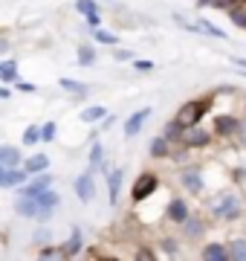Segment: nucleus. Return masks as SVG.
Returning <instances> with one entry per match:
<instances>
[{
	"instance_id": "obj_32",
	"label": "nucleus",
	"mask_w": 246,
	"mask_h": 261,
	"mask_svg": "<svg viewBox=\"0 0 246 261\" xmlns=\"http://www.w3.org/2000/svg\"><path fill=\"white\" fill-rule=\"evenodd\" d=\"M226 12H229V18L235 20L237 27H240V29H246V12L240 9V6H232V9H226Z\"/></svg>"
},
{
	"instance_id": "obj_37",
	"label": "nucleus",
	"mask_w": 246,
	"mask_h": 261,
	"mask_svg": "<svg viewBox=\"0 0 246 261\" xmlns=\"http://www.w3.org/2000/svg\"><path fill=\"white\" fill-rule=\"evenodd\" d=\"M235 134H237V142H240V145L246 148V119L240 122V125H237V130H235Z\"/></svg>"
},
{
	"instance_id": "obj_18",
	"label": "nucleus",
	"mask_w": 246,
	"mask_h": 261,
	"mask_svg": "<svg viewBox=\"0 0 246 261\" xmlns=\"http://www.w3.org/2000/svg\"><path fill=\"white\" fill-rule=\"evenodd\" d=\"M237 125H240V119H237V116H229V113H223V116H218V119H214V130H218L220 137L235 134Z\"/></svg>"
},
{
	"instance_id": "obj_6",
	"label": "nucleus",
	"mask_w": 246,
	"mask_h": 261,
	"mask_svg": "<svg viewBox=\"0 0 246 261\" xmlns=\"http://www.w3.org/2000/svg\"><path fill=\"white\" fill-rule=\"evenodd\" d=\"M151 108H142V111H136V113H131V116H128V119H125V140H133V137H136V134H139V130L145 128V122L151 119Z\"/></svg>"
},
{
	"instance_id": "obj_41",
	"label": "nucleus",
	"mask_w": 246,
	"mask_h": 261,
	"mask_svg": "<svg viewBox=\"0 0 246 261\" xmlns=\"http://www.w3.org/2000/svg\"><path fill=\"white\" fill-rule=\"evenodd\" d=\"M110 125H113V116L107 113V116H104V119H102V125H99V130H107V128H110Z\"/></svg>"
},
{
	"instance_id": "obj_20",
	"label": "nucleus",
	"mask_w": 246,
	"mask_h": 261,
	"mask_svg": "<svg viewBox=\"0 0 246 261\" xmlns=\"http://www.w3.org/2000/svg\"><path fill=\"white\" fill-rule=\"evenodd\" d=\"M23 168H26L29 174H38V171H47L49 168V157L47 154H32V157L23 160Z\"/></svg>"
},
{
	"instance_id": "obj_44",
	"label": "nucleus",
	"mask_w": 246,
	"mask_h": 261,
	"mask_svg": "<svg viewBox=\"0 0 246 261\" xmlns=\"http://www.w3.org/2000/svg\"><path fill=\"white\" fill-rule=\"evenodd\" d=\"M12 96V90H9V84H3V87H0V99H9Z\"/></svg>"
},
{
	"instance_id": "obj_7",
	"label": "nucleus",
	"mask_w": 246,
	"mask_h": 261,
	"mask_svg": "<svg viewBox=\"0 0 246 261\" xmlns=\"http://www.w3.org/2000/svg\"><path fill=\"white\" fill-rule=\"evenodd\" d=\"M52 186V174L47 171H38V174H32V180H26L23 186H18V195H38V192H44V189Z\"/></svg>"
},
{
	"instance_id": "obj_34",
	"label": "nucleus",
	"mask_w": 246,
	"mask_h": 261,
	"mask_svg": "<svg viewBox=\"0 0 246 261\" xmlns=\"http://www.w3.org/2000/svg\"><path fill=\"white\" fill-rule=\"evenodd\" d=\"M55 128H58L55 122H47V125H41V140H44V142H52V140H55Z\"/></svg>"
},
{
	"instance_id": "obj_29",
	"label": "nucleus",
	"mask_w": 246,
	"mask_h": 261,
	"mask_svg": "<svg viewBox=\"0 0 246 261\" xmlns=\"http://www.w3.org/2000/svg\"><path fill=\"white\" fill-rule=\"evenodd\" d=\"M93 41H96V44H107V47H116V44H119V35H113L110 29H99V27H96Z\"/></svg>"
},
{
	"instance_id": "obj_38",
	"label": "nucleus",
	"mask_w": 246,
	"mask_h": 261,
	"mask_svg": "<svg viewBox=\"0 0 246 261\" xmlns=\"http://www.w3.org/2000/svg\"><path fill=\"white\" fill-rule=\"evenodd\" d=\"M133 67H136L139 73H148V70H153V61H133Z\"/></svg>"
},
{
	"instance_id": "obj_10",
	"label": "nucleus",
	"mask_w": 246,
	"mask_h": 261,
	"mask_svg": "<svg viewBox=\"0 0 246 261\" xmlns=\"http://www.w3.org/2000/svg\"><path fill=\"white\" fill-rule=\"evenodd\" d=\"M165 215H168V221L171 224H186V221H189V203H186V200H182V197H171L168 200V209H165Z\"/></svg>"
},
{
	"instance_id": "obj_24",
	"label": "nucleus",
	"mask_w": 246,
	"mask_h": 261,
	"mask_svg": "<svg viewBox=\"0 0 246 261\" xmlns=\"http://www.w3.org/2000/svg\"><path fill=\"white\" fill-rule=\"evenodd\" d=\"M148 151H151V157H157V160L168 157V154H171V151H168V140H165V137H153L151 145H148Z\"/></svg>"
},
{
	"instance_id": "obj_15",
	"label": "nucleus",
	"mask_w": 246,
	"mask_h": 261,
	"mask_svg": "<svg viewBox=\"0 0 246 261\" xmlns=\"http://www.w3.org/2000/svg\"><path fill=\"white\" fill-rule=\"evenodd\" d=\"M200 255H203L206 261H223V258H229V247H226V244H220V241H211V244L203 247Z\"/></svg>"
},
{
	"instance_id": "obj_43",
	"label": "nucleus",
	"mask_w": 246,
	"mask_h": 261,
	"mask_svg": "<svg viewBox=\"0 0 246 261\" xmlns=\"http://www.w3.org/2000/svg\"><path fill=\"white\" fill-rule=\"evenodd\" d=\"M232 64H235L237 70H246V58H232Z\"/></svg>"
},
{
	"instance_id": "obj_16",
	"label": "nucleus",
	"mask_w": 246,
	"mask_h": 261,
	"mask_svg": "<svg viewBox=\"0 0 246 261\" xmlns=\"http://www.w3.org/2000/svg\"><path fill=\"white\" fill-rule=\"evenodd\" d=\"M0 166L6 168H15V166H23V157L15 145H0Z\"/></svg>"
},
{
	"instance_id": "obj_17",
	"label": "nucleus",
	"mask_w": 246,
	"mask_h": 261,
	"mask_svg": "<svg viewBox=\"0 0 246 261\" xmlns=\"http://www.w3.org/2000/svg\"><path fill=\"white\" fill-rule=\"evenodd\" d=\"M81 247H84V238H81V229H78V226H73V232H70V238H67V244L61 247V255H78V252H81Z\"/></svg>"
},
{
	"instance_id": "obj_30",
	"label": "nucleus",
	"mask_w": 246,
	"mask_h": 261,
	"mask_svg": "<svg viewBox=\"0 0 246 261\" xmlns=\"http://www.w3.org/2000/svg\"><path fill=\"white\" fill-rule=\"evenodd\" d=\"M38 142H44V140H41V128H38V125H29V128L23 130V145L32 148V145H38Z\"/></svg>"
},
{
	"instance_id": "obj_27",
	"label": "nucleus",
	"mask_w": 246,
	"mask_h": 261,
	"mask_svg": "<svg viewBox=\"0 0 246 261\" xmlns=\"http://www.w3.org/2000/svg\"><path fill=\"white\" fill-rule=\"evenodd\" d=\"M76 12L81 18H96L99 15V3L96 0H76Z\"/></svg>"
},
{
	"instance_id": "obj_1",
	"label": "nucleus",
	"mask_w": 246,
	"mask_h": 261,
	"mask_svg": "<svg viewBox=\"0 0 246 261\" xmlns=\"http://www.w3.org/2000/svg\"><path fill=\"white\" fill-rule=\"evenodd\" d=\"M208 209L220 221H235V218H240V197L235 192H223V195H218L208 203Z\"/></svg>"
},
{
	"instance_id": "obj_5",
	"label": "nucleus",
	"mask_w": 246,
	"mask_h": 261,
	"mask_svg": "<svg viewBox=\"0 0 246 261\" xmlns=\"http://www.w3.org/2000/svg\"><path fill=\"white\" fill-rule=\"evenodd\" d=\"M93 168H87L84 174H78L76 183H73V189H76V197L81 200V203H90L96 197V180H93Z\"/></svg>"
},
{
	"instance_id": "obj_11",
	"label": "nucleus",
	"mask_w": 246,
	"mask_h": 261,
	"mask_svg": "<svg viewBox=\"0 0 246 261\" xmlns=\"http://www.w3.org/2000/svg\"><path fill=\"white\" fill-rule=\"evenodd\" d=\"M122 180H125V171H122V168L107 171V200H110V206L119 203V195H122Z\"/></svg>"
},
{
	"instance_id": "obj_8",
	"label": "nucleus",
	"mask_w": 246,
	"mask_h": 261,
	"mask_svg": "<svg viewBox=\"0 0 246 261\" xmlns=\"http://www.w3.org/2000/svg\"><path fill=\"white\" fill-rule=\"evenodd\" d=\"M29 177H32V174H29L23 166L3 168V174H0V189H18V186H23Z\"/></svg>"
},
{
	"instance_id": "obj_23",
	"label": "nucleus",
	"mask_w": 246,
	"mask_h": 261,
	"mask_svg": "<svg viewBox=\"0 0 246 261\" xmlns=\"http://www.w3.org/2000/svg\"><path fill=\"white\" fill-rule=\"evenodd\" d=\"M226 247H229V258L232 261H246V238H235Z\"/></svg>"
},
{
	"instance_id": "obj_25",
	"label": "nucleus",
	"mask_w": 246,
	"mask_h": 261,
	"mask_svg": "<svg viewBox=\"0 0 246 261\" xmlns=\"http://www.w3.org/2000/svg\"><path fill=\"white\" fill-rule=\"evenodd\" d=\"M58 84L64 87L67 93H76V96H87V93H90V87L81 84V82H76V79H58Z\"/></svg>"
},
{
	"instance_id": "obj_28",
	"label": "nucleus",
	"mask_w": 246,
	"mask_h": 261,
	"mask_svg": "<svg viewBox=\"0 0 246 261\" xmlns=\"http://www.w3.org/2000/svg\"><path fill=\"white\" fill-rule=\"evenodd\" d=\"M197 27H200V32H208L211 38H220V41H226V38H229L226 32L218 27V23H211V20H206V18H200V20H197Z\"/></svg>"
},
{
	"instance_id": "obj_3",
	"label": "nucleus",
	"mask_w": 246,
	"mask_h": 261,
	"mask_svg": "<svg viewBox=\"0 0 246 261\" xmlns=\"http://www.w3.org/2000/svg\"><path fill=\"white\" fill-rule=\"evenodd\" d=\"M15 212L23 215V218H29V221H41V224H47L49 221L35 195H18V200H15Z\"/></svg>"
},
{
	"instance_id": "obj_14",
	"label": "nucleus",
	"mask_w": 246,
	"mask_h": 261,
	"mask_svg": "<svg viewBox=\"0 0 246 261\" xmlns=\"http://www.w3.org/2000/svg\"><path fill=\"white\" fill-rule=\"evenodd\" d=\"M90 168H93V171H102L104 177H107V171H110L107 160H104V145L102 142H93V148H90Z\"/></svg>"
},
{
	"instance_id": "obj_2",
	"label": "nucleus",
	"mask_w": 246,
	"mask_h": 261,
	"mask_svg": "<svg viewBox=\"0 0 246 261\" xmlns=\"http://www.w3.org/2000/svg\"><path fill=\"white\" fill-rule=\"evenodd\" d=\"M160 189V177L153 174V171H142L139 177L133 180V186H131V197L136 200V203H142V200H148V197L153 195Z\"/></svg>"
},
{
	"instance_id": "obj_39",
	"label": "nucleus",
	"mask_w": 246,
	"mask_h": 261,
	"mask_svg": "<svg viewBox=\"0 0 246 261\" xmlns=\"http://www.w3.org/2000/svg\"><path fill=\"white\" fill-rule=\"evenodd\" d=\"M41 255H44V258H52V255H61V247H44V250H41Z\"/></svg>"
},
{
	"instance_id": "obj_9",
	"label": "nucleus",
	"mask_w": 246,
	"mask_h": 261,
	"mask_svg": "<svg viewBox=\"0 0 246 261\" xmlns=\"http://www.w3.org/2000/svg\"><path fill=\"white\" fill-rule=\"evenodd\" d=\"M182 142H186V148H206L208 142H211V134L208 130H203L200 125H191V128L182 130Z\"/></svg>"
},
{
	"instance_id": "obj_31",
	"label": "nucleus",
	"mask_w": 246,
	"mask_h": 261,
	"mask_svg": "<svg viewBox=\"0 0 246 261\" xmlns=\"http://www.w3.org/2000/svg\"><path fill=\"white\" fill-rule=\"evenodd\" d=\"M182 130H186V128H182V125H180V122H177V119H171L168 122V125H165V130H162V137H165V140H180V137H182Z\"/></svg>"
},
{
	"instance_id": "obj_26",
	"label": "nucleus",
	"mask_w": 246,
	"mask_h": 261,
	"mask_svg": "<svg viewBox=\"0 0 246 261\" xmlns=\"http://www.w3.org/2000/svg\"><path fill=\"white\" fill-rule=\"evenodd\" d=\"M78 67H93L96 64V49L90 47V44H81V47H78Z\"/></svg>"
},
{
	"instance_id": "obj_13",
	"label": "nucleus",
	"mask_w": 246,
	"mask_h": 261,
	"mask_svg": "<svg viewBox=\"0 0 246 261\" xmlns=\"http://www.w3.org/2000/svg\"><path fill=\"white\" fill-rule=\"evenodd\" d=\"M38 203H41V209L47 212V218H52V212H55L58 206H61V195L58 192H52V186L49 189H44V192H38Z\"/></svg>"
},
{
	"instance_id": "obj_21",
	"label": "nucleus",
	"mask_w": 246,
	"mask_h": 261,
	"mask_svg": "<svg viewBox=\"0 0 246 261\" xmlns=\"http://www.w3.org/2000/svg\"><path fill=\"white\" fill-rule=\"evenodd\" d=\"M104 116H107V108L104 105H90V108H84V111L78 113L81 122H102Z\"/></svg>"
},
{
	"instance_id": "obj_45",
	"label": "nucleus",
	"mask_w": 246,
	"mask_h": 261,
	"mask_svg": "<svg viewBox=\"0 0 246 261\" xmlns=\"http://www.w3.org/2000/svg\"><path fill=\"white\" fill-rule=\"evenodd\" d=\"M200 3H203V6H208V3H214V0H200Z\"/></svg>"
},
{
	"instance_id": "obj_19",
	"label": "nucleus",
	"mask_w": 246,
	"mask_h": 261,
	"mask_svg": "<svg viewBox=\"0 0 246 261\" xmlns=\"http://www.w3.org/2000/svg\"><path fill=\"white\" fill-rule=\"evenodd\" d=\"M0 82L3 84H15L18 82V58H6V61H0Z\"/></svg>"
},
{
	"instance_id": "obj_36",
	"label": "nucleus",
	"mask_w": 246,
	"mask_h": 261,
	"mask_svg": "<svg viewBox=\"0 0 246 261\" xmlns=\"http://www.w3.org/2000/svg\"><path fill=\"white\" fill-rule=\"evenodd\" d=\"M113 58L125 64V61H133V53H131V49H116V53H113Z\"/></svg>"
},
{
	"instance_id": "obj_42",
	"label": "nucleus",
	"mask_w": 246,
	"mask_h": 261,
	"mask_svg": "<svg viewBox=\"0 0 246 261\" xmlns=\"http://www.w3.org/2000/svg\"><path fill=\"white\" fill-rule=\"evenodd\" d=\"M9 53V38H0V56Z\"/></svg>"
},
{
	"instance_id": "obj_12",
	"label": "nucleus",
	"mask_w": 246,
	"mask_h": 261,
	"mask_svg": "<svg viewBox=\"0 0 246 261\" xmlns=\"http://www.w3.org/2000/svg\"><path fill=\"white\" fill-rule=\"evenodd\" d=\"M180 183L189 189L191 195H200V192H203V171H200V168H186L180 174Z\"/></svg>"
},
{
	"instance_id": "obj_33",
	"label": "nucleus",
	"mask_w": 246,
	"mask_h": 261,
	"mask_svg": "<svg viewBox=\"0 0 246 261\" xmlns=\"http://www.w3.org/2000/svg\"><path fill=\"white\" fill-rule=\"evenodd\" d=\"M162 252H165V255H180V244L174 241V238H162Z\"/></svg>"
},
{
	"instance_id": "obj_22",
	"label": "nucleus",
	"mask_w": 246,
	"mask_h": 261,
	"mask_svg": "<svg viewBox=\"0 0 246 261\" xmlns=\"http://www.w3.org/2000/svg\"><path fill=\"white\" fill-rule=\"evenodd\" d=\"M182 232H186V238H191V241H194V238H200V235L206 232V224H203L200 218H191V215H189V221L182 224Z\"/></svg>"
},
{
	"instance_id": "obj_40",
	"label": "nucleus",
	"mask_w": 246,
	"mask_h": 261,
	"mask_svg": "<svg viewBox=\"0 0 246 261\" xmlns=\"http://www.w3.org/2000/svg\"><path fill=\"white\" fill-rule=\"evenodd\" d=\"M49 238H52V235H49V229H41V232L35 235V244H47Z\"/></svg>"
},
{
	"instance_id": "obj_35",
	"label": "nucleus",
	"mask_w": 246,
	"mask_h": 261,
	"mask_svg": "<svg viewBox=\"0 0 246 261\" xmlns=\"http://www.w3.org/2000/svg\"><path fill=\"white\" fill-rule=\"evenodd\" d=\"M12 87H18L20 93H38V87H35V84H29V82H20V79H18L15 84H12Z\"/></svg>"
},
{
	"instance_id": "obj_4",
	"label": "nucleus",
	"mask_w": 246,
	"mask_h": 261,
	"mask_svg": "<svg viewBox=\"0 0 246 261\" xmlns=\"http://www.w3.org/2000/svg\"><path fill=\"white\" fill-rule=\"evenodd\" d=\"M206 111H208V102H186L180 111L174 113V119L180 122L182 128H191V125H200Z\"/></svg>"
}]
</instances>
